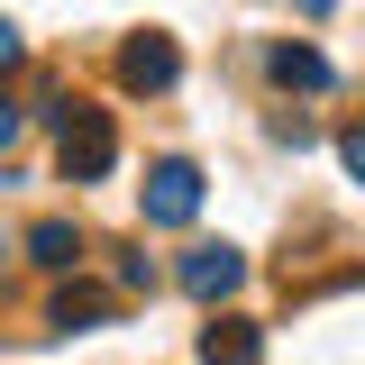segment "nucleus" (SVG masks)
<instances>
[{"mask_svg": "<svg viewBox=\"0 0 365 365\" xmlns=\"http://www.w3.org/2000/svg\"><path fill=\"white\" fill-rule=\"evenodd\" d=\"M55 155H64V182H101L110 165H119V128H110V110H91V101H73V110H55Z\"/></svg>", "mask_w": 365, "mask_h": 365, "instance_id": "obj_1", "label": "nucleus"}, {"mask_svg": "<svg viewBox=\"0 0 365 365\" xmlns=\"http://www.w3.org/2000/svg\"><path fill=\"white\" fill-rule=\"evenodd\" d=\"M192 210H201V165L192 155L146 165V228H192Z\"/></svg>", "mask_w": 365, "mask_h": 365, "instance_id": "obj_2", "label": "nucleus"}, {"mask_svg": "<svg viewBox=\"0 0 365 365\" xmlns=\"http://www.w3.org/2000/svg\"><path fill=\"white\" fill-rule=\"evenodd\" d=\"M174 283L192 292V302H228V292L247 283V256H237V247H192V256L174 265Z\"/></svg>", "mask_w": 365, "mask_h": 365, "instance_id": "obj_3", "label": "nucleus"}, {"mask_svg": "<svg viewBox=\"0 0 365 365\" xmlns=\"http://www.w3.org/2000/svg\"><path fill=\"white\" fill-rule=\"evenodd\" d=\"M174 73H182L174 37H155V28H146V37H128V46H119V83H128V91H165Z\"/></svg>", "mask_w": 365, "mask_h": 365, "instance_id": "obj_4", "label": "nucleus"}, {"mask_svg": "<svg viewBox=\"0 0 365 365\" xmlns=\"http://www.w3.org/2000/svg\"><path fill=\"white\" fill-rule=\"evenodd\" d=\"M256 356H265L256 319H237V311H210V329H201V365H256Z\"/></svg>", "mask_w": 365, "mask_h": 365, "instance_id": "obj_5", "label": "nucleus"}, {"mask_svg": "<svg viewBox=\"0 0 365 365\" xmlns=\"http://www.w3.org/2000/svg\"><path fill=\"white\" fill-rule=\"evenodd\" d=\"M265 73H274L283 91H329V83H338L319 46H274V55H265Z\"/></svg>", "mask_w": 365, "mask_h": 365, "instance_id": "obj_6", "label": "nucleus"}, {"mask_svg": "<svg viewBox=\"0 0 365 365\" xmlns=\"http://www.w3.org/2000/svg\"><path fill=\"white\" fill-rule=\"evenodd\" d=\"M28 256H37L46 274H73V265H83V237H73V220H37V228H28Z\"/></svg>", "mask_w": 365, "mask_h": 365, "instance_id": "obj_7", "label": "nucleus"}, {"mask_svg": "<svg viewBox=\"0 0 365 365\" xmlns=\"http://www.w3.org/2000/svg\"><path fill=\"white\" fill-rule=\"evenodd\" d=\"M46 319H55V329H91V319H110V292H101V283H64Z\"/></svg>", "mask_w": 365, "mask_h": 365, "instance_id": "obj_8", "label": "nucleus"}, {"mask_svg": "<svg viewBox=\"0 0 365 365\" xmlns=\"http://www.w3.org/2000/svg\"><path fill=\"white\" fill-rule=\"evenodd\" d=\"M9 64H19V28L0 19V73H9Z\"/></svg>", "mask_w": 365, "mask_h": 365, "instance_id": "obj_9", "label": "nucleus"}, {"mask_svg": "<svg viewBox=\"0 0 365 365\" xmlns=\"http://www.w3.org/2000/svg\"><path fill=\"white\" fill-rule=\"evenodd\" d=\"M9 137H19V101H0V146H9Z\"/></svg>", "mask_w": 365, "mask_h": 365, "instance_id": "obj_10", "label": "nucleus"}]
</instances>
